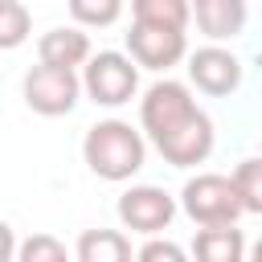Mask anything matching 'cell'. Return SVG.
Instances as JSON below:
<instances>
[{
	"instance_id": "4fadbf2b",
	"label": "cell",
	"mask_w": 262,
	"mask_h": 262,
	"mask_svg": "<svg viewBox=\"0 0 262 262\" xmlns=\"http://www.w3.org/2000/svg\"><path fill=\"white\" fill-rule=\"evenodd\" d=\"M233 188L242 201V213H262V156H250L233 168Z\"/></svg>"
},
{
	"instance_id": "ffe728a7",
	"label": "cell",
	"mask_w": 262,
	"mask_h": 262,
	"mask_svg": "<svg viewBox=\"0 0 262 262\" xmlns=\"http://www.w3.org/2000/svg\"><path fill=\"white\" fill-rule=\"evenodd\" d=\"M250 254H254V262H262V242H258V246H254Z\"/></svg>"
},
{
	"instance_id": "5b68a950",
	"label": "cell",
	"mask_w": 262,
	"mask_h": 262,
	"mask_svg": "<svg viewBox=\"0 0 262 262\" xmlns=\"http://www.w3.org/2000/svg\"><path fill=\"white\" fill-rule=\"evenodd\" d=\"M20 94H25V106L45 115V119H57V115H70L78 106V94H82V78L66 66H33L20 82Z\"/></svg>"
},
{
	"instance_id": "277c9868",
	"label": "cell",
	"mask_w": 262,
	"mask_h": 262,
	"mask_svg": "<svg viewBox=\"0 0 262 262\" xmlns=\"http://www.w3.org/2000/svg\"><path fill=\"white\" fill-rule=\"evenodd\" d=\"M180 209L196 225H233L242 217V201L229 176L221 172H196L180 188Z\"/></svg>"
},
{
	"instance_id": "7c38bea8",
	"label": "cell",
	"mask_w": 262,
	"mask_h": 262,
	"mask_svg": "<svg viewBox=\"0 0 262 262\" xmlns=\"http://www.w3.org/2000/svg\"><path fill=\"white\" fill-rule=\"evenodd\" d=\"M78 262H127L131 258V242L119 229H86L74 246Z\"/></svg>"
},
{
	"instance_id": "9c48e42d",
	"label": "cell",
	"mask_w": 262,
	"mask_h": 262,
	"mask_svg": "<svg viewBox=\"0 0 262 262\" xmlns=\"http://www.w3.org/2000/svg\"><path fill=\"white\" fill-rule=\"evenodd\" d=\"M188 20L209 41H233L246 29V0H188Z\"/></svg>"
},
{
	"instance_id": "7a4b0ae2",
	"label": "cell",
	"mask_w": 262,
	"mask_h": 262,
	"mask_svg": "<svg viewBox=\"0 0 262 262\" xmlns=\"http://www.w3.org/2000/svg\"><path fill=\"white\" fill-rule=\"evenodd\" d=\"M143 156H147L143 135H139L131 123H123V119H102V123H94V127L86 131V139H82V160H86V168H90L98 180H111V184L131 180V176L143 168Z\"/></svg>"
},
{
	"instance_id": "30bf717a",
	"label": "cell",
	"mask_w": 262,
	"mask_h": 262,
	"mask_svg": "<svg viewBox=\"0 0 262 262\" xmlns=\"http://www.w3.org/2000/svg\"><path fill=\"white\" fill-rule=\"evenodd\" d=\"M37 57L45 66H66V70H78L86 57H90V37L74 25H61V29H49L41 33L37 41Z\"/></svg>"
},
{
	"instance_id": "2e32d148",
	"label": "cell",
	"mask_w": 262,
	"mask_h": 262,
	"mask_svg": "<svg viewBox=\"0 0 262 262\" xmlns=\"http://www.w3.org/2000/svg\"><path fill=\"white\" fill-rule=\"evenodd\" d=\"M70 16L86 29H106L123 16V0H70Z\"/></svg>"
},
{
	"instance_id": "52a82bcc",
	"label": "cell",
	"mask_w": 262,
	"mask_h": 262,
	"mask_svg": "<svg viewBox=\"0 0 262 262\" xmlns=\"http://www.w3.org/2000/svg\"><path fill=\"white\" fill-rule=\"evenodd\" d=\"M115 213H119L123 229L151 237V233H164V229L172 225V217H176V201H172L164 188H156V184H131V188L119 196Z\"/></svg>"
},
{
	"instance_id": "5bb4252c",
	"label": "cell",
	"mask_w": 262,
	"mask_h": 262,
	"mask_svg": "<svg viewBox=\"0 0 262 262\" xmlns=\"http://www.w3.org/2000/svg\"><path fill=\"white\" fill-rule=\"evenodd\" d=\"M131 16L147 25L188 29V0H131Z\"/></svg>"
},
{
	"instance_id": "d6986e66",
	"label": "cell",
	"mask_w": 262,
	"mask_h": 262,
	"mask_svg": "<svg viewBox=\"0 0 262 262\" xmlns=\"http://www.w3.org/2000/svg\"><path fill=\"white\" fill-rule=\"evenodd\" d=\"M16 258V237H12V225L0 221V262H12Z\"/></svg>"
},
{
	"instance_id": "6da1fadb",
	"label": "cell",
	"mask_w": 262,
	"mask_h": 262,
	"mask_svg": "<svg viewBox=\"0 0 262 262\" xmlns=\"http://www.w3.org/2000/svg\"><path fill=\"white\" fill-rule=\"evenodd\" d=\"M139 123L172 168H196L213 151V119L196 106L184 82H156L139 102Z\"/></svg>"
},
{
	"instance_id": "8992f818",
	"label": "cell",
	"mask_w": 262,
	"mask_h": 262,
	"mask_svg": "<svg viewBox=\"0 0 262 262\" xmlns=\"http://www.w3.org/2000/svg\"><path fill=\"white\" fill-rule=\"evenodd\" d=\"M127 53H131V61L143 66V70H172V66L188 53V37H184V29H172V25L131 20Z\"/></svg>"
},
{
	"instance_id": "ba28073f",
	"label": "cell",
	"mask_w": 262,
	"mask_h": 262,
	"mask_svg": "<svg viewBox=\"0 0 262 262\" xmlns=\"http://www.w3.org/2000/svg\"><path fill=\"white\" fill-rule=\"evenodd\" d=\"M188 57V82L201 90V94H213V98H225L242 86V61L221 45V41H209Z\"/></svg>"
},
{
	"instance_id": "e0dca14e",
	"label": "cell",
	"mask_w": 262,
	"mask_h": 262,
	"mask_svg": "<svg viewBox=\"0 0 262 262\" xmlns=\"http://www.w3.org/2000/svg\"><path fill=\"white\" fill-rule=\"evenodd\" d=\"M16 258L20 262H66V246L49 233H33L29 242H16Z\"/></svg>"
},
{
	"instance_id": "8fae6325",
	"label": "cell",
	"mask_w": 262,
	"mask_h": 262,
	"mask_svg": "<svg viewBox=\"0 0 262 262\" xmlns=\"http://www.w3.org/2000/svg\"><path fill=\"white\" fill-rule=\"evenodd\" d=\"M192 254L201 262H242L246 237L233 225H201V233L192 237Z\"/></svg>"
},
{
	"instance_id": "ac0fdd59",
	"label": "cell",
	"mask_w": 262,
	"mask_h": 262,
	"mask_svg": "<svg viewBox=\"0 0 262 262\" xmlns=\"http://www.w3.org/2000/svg\"><path fill=\"white\" fill-rule=\"evenodd\" d=\"M135 258H139V262H184V250H180L176 242H160V237L151 233V242L139 246Z\"/></svg>"
},
{
	"instance_id": "9a60e30c",
	"label": "cell",
	"mask_w": 262,
	"mask_h": 262,
	"mask_svg": "<svg viewBox=\"0 0 262 262\" xmlns=\"http://www.w3.org/2000/svg\"><path fill=\"white\" fill-rule=\"evenodd\" d=\"M33 33V16L20 0H0V49H16L25 45Z\"/></svg>"
},
{
	"instance_id": "3957f363",
	"label": "cell",
	"mask_w": 262,
	"mask_h": 262,
	"mask_svg": "<svg viewBox=\"0 0 262 262\" xmlns=\"http://www.w3.org/2000/svg\"><path fill=\"white\" fill-rule=\"evenodd\" d=\"M82 90L98 106H123L139 90V66L131 61V53H115V49L90 53L82 61Z\"/></svg>"
}]
</instances>
